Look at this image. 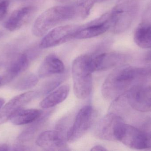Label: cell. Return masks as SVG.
Here are the masks:
<instances>
[{"label":"cell","mask_w":151,"mask_h":151,"mask_svg":"<svg viewBox=\"0 0 151 151\" xmlns=\"http://www.w3.org/2000/svg\"><path fill=\"white\" fill-rule=\"evenodd\" d=\"M56 1L58 2L59 3H63L67 2L71 0H55Z\"/></svg>","instance_id":"484cf974"},{"label":"cell","mask_w":151,"mask_h":151,"mask_svg":"<svg viewBox=\"0 0 151 151\" xmlns=\"http://www.w3.org/2000/svg\"><path fill=\"white\" fill-rule=\"evenodd\" d=\"M98 3L97 0H80L74 4L76 17L82 19L86 18L90 14L91 9L95 4Z\"/></svg>","instance_id":"ffe728a7"},{"label":"cell","mask_w":151,"mask_h":151,"mask_svg":"<svg viewBox=\"0 0 151 151\" xmlns=\"http://www.w3.org/2000/svg\"><path fill=\"white\" fill-rule=\"evenodd\" d=\"M93 56L83 55L75 59L72 64L73 91L76 96L81 99L87 98L92 89Z\"/></svg>","instance_id":"7a4b0ae2"},{"label":"cell","mask_w":151,"mask_h":151,"mask_svg":"<svg viewBox=\"0 0 151 151\" xmlns=\"http://www.w3.org/2000/svg\"><path fill=\"white\" fill-rule=\"evenodd\" d=\"M127 100L130 106L141 112L151 111V87L135 85L128 90Z\"/></svg>","instance_id":"ba28073f"},{"label":"cell","mask_w":151,"mask_h":151,"mask_svg":"<svg viewBox=\"0 0 151 151\" xmlns=\"http://www.w3.org/2000/svg\"><path fill=\"white\" fill-rule=\"evenodd\" d=\"M138 0H119L110 12L113 32L120 34L129 28L137 12Z\"/></svg>","instance_id":"277c9868"},{"label":"cell","mask_w":151,"mask_h":151,"mask_svg":"<svg viewBox=\"0 0 151 151\" xmlns=\"http://www.w3.org/2000/svg\"><path fill=\"white\" fill-rule=\"evenodd\" d=\"M41 115V112L37 109H21L14 113L9 120L13 125L22 126L36 121Z\"/></svg>","instance_id":"ac0fdd59"},{"label":"cell","mask_w":151,"mask_h":151,"mask_svg":"<svg viewBox=\"0 0 151 151\" xmlns=\"http://www.w3.org/2000/svg\"><path fill=\"white\" fill-rule=\"evenodd\" d=\"M69 91V85L65 84L61 86L43 99L40 106L43 109H48L61 103L67 98Z\"/></svg>","instance_id":"e0dca14e"},{"label":"cell","mask_w":151,"mask_h":151,"mask_svg":"<svg viewBox=\"0 0 151 151\" xmlns=\"http://www.w3.org/2000/svg\"><path fill=\"white\" fill-rule=\"evenodd\" d=\"M117 141L131 149H151V131H145L124 122L119 129Z\"/></svg>","instance_id":"5b68a950"},{"label":"cell","mask_w":151,"mask_h":151,"mask_svg":"<svg viewBox=\"0 0 151 151\" xmlns=\"http://www.w3.org/2000/svg\"><path fill=\"white\" fill-rule=\"evenodd\" d=\"M124 59V56L116 53H103L93 56L94 72L104 71L114 67L121 63Z\"/></svg>","instance_id":"9a60e30c"},{"label":"cell","mask_w":151,"mask_h":151,"mask_svg":"<svg viewBox=\"0 0 151 151\" xmlns=\"http://www.w3.org/2000/svg\"><path fill=\"white\" fill-rule=\"evenodd\" d=\"M111 27L110 12H107L87 25L81 26L75 39H86L103 34Z\"/></svg>","instance_id":"8fae6325"},{"label":"cell","mask_w":151,"mask_h":151,"mask_svg":"<svg viewBox=\"0 0 151 151\" xmlns=\"http://www.w3.org/2000/svg\"><path fill=\"white\" fill-rule=\"evenodd\" d=\"M104 147L101 146V145H96L91 148V151H106Z\"/></svg>","instance_id":"603a6c76"},{"label":"cell","mask_w":151,"mask_h":151,"mask_svg":"<svg viewBox=\"0 0 151 151\" xmlns=\"http://www.w3.org/2000/svg\"><path fill=\"white\" fill-rule=\"evenodd\" d=\"M107 1V0H97L98 3L104 1Z\"/></svg>","instance_id":"83f0119b"},{"label":"cell","mask_w":151,"mask_h":151,"mask_svg":"<svg viewBox=\"0 0 151 151\" xmlns=\"http://www.w3.org/2000/svg\"><path fill=\"white\" fill-rule=\"evenodd\" d=\"M39 95L37 91H29L16 96L7 103L0 111V125L4 124L19 110L23 109Z\"/></svg>","instance_id":"30bf717a"},{"label":"cell","mask_w":151,"mask_h":151,"mask_svg":"<svg viewBox=\"0 0 151 151\" xmlns=\"http://www.w3.org/2000/svg\"><path fill=\"white\" fill-rule=\"evenodd\" d=\"M64 71V64L61 59L55 55L50 54L44 59L40 66L38 75L40 78H44L63 73Z\"/></svg>","instance_id":"2e32d148"},{"label":"cell","mask_w":151,"mask_h":151,"mask_svg":"<svg viewBox=\"0 0 151 151\" xmlns=\"http://www.w3.org/2000/svg\"><path fill=\"white\" fill-rule=\"evenodd\" d=\"M3 35V33L2 32H0V38Z\"/></svg>","instance_id":"f1b7e54d"},{"label":"cell","mask_w":151,"mask_h":151,"mask_svg":"<svg viewBox=\"0 0 151 151\" xmlns=\"http://www.w3.org/2000/svg\"><path fill=\"white\" fill-rule=\"evenodd\" d=\"M66 140L67 137L62 130H47L39 135L36 144L47 150H62L66 148Z\"/></svg>","instance_id":"7c38bea8"},{"label":"cell","mask_w":151,"mask_h":151,"mask_svg":"<svg viewBox=\"0 0 151 151\" xmlns=\"http://www.w3.org/2000/svg\"><path fill=\"white\" fill-rule=\"evenodd\" d=\"M94 110L91 105H85L78 112L73 125L67 133V141L73 142L83 136L89 129L94 118Z\"/></svg>","instance_id":"52a82bcc"},{"label":"cell","mask_w":151,"mask_h":151,"mask_svg":"<svg viewBox=\"0 0 151 151\" xmlns=\"http://www.w3.org/2000/svg\"><path fill=\"white\" fill-rule=\"evenodd\" d=\"M145 59H146L147 61L151 62V51L147 54V55H146Z\"/></svg>","instance_id":"d4e9b609"},{"label":"cell","mask_w":151,"mask_h":151,"mask_svg":"<svg viewBox=\"0 0 151 151\" xmlns=\"http://www.w3.org/2000/svg\"><path fill=\"white\" fill-rule=\"evenodd\" d=\"M9 6L8 1H4L0 2V21L4 17L7 13Z\"/></svg>","instance_id":"7402d4cb"},{"label":"cell","mask_w":151,"mask_h":151,"mask_svg":"<svg viewBox=\"0 0 151 151\" xmlns=\"http://www.w3.org/2000/svg\"><path fill=\"white\" fill-rule=\"evenodd\" d=\"M124 121L115 113H109L103 117L96 125V134L102 140L117 141L118 130Z\"/></svg>","instance_id":"9c48e42d"},{"label":"cell","mask_w":151,"mask_h":151,"mask_svg":"<svg viewBox=\"0 0 151 151\" xmlns=\"http://www.w3.org/2000/svg\"><path fill=\"white\" fill-rule=\"evenodd\" d=\"M149 76H151V66L149 67Z\"/></svg>","instance_id":"4316f807"},{"label":"cell","mask_w":151,"mask_h":151,"mask_svg":"<svg viewBox=\"0 0 151 151\" xmlns=\"http://www.w3.org/2000/svg\"><path fill=\"white\" fill-rule=\"evenodd\" d=\"M39 79L36 75L33 73L25 74L21 77L14 85V88L19 90L30 89L36 86Z\"/></svg>","instance_id":"44dd1931"},{"label":"cell","mask_w":151,"mask_h":151,"mask_svg":"<svg viewBox=\"0 0 151 151\" xmlns=\"http://www.w3.org/2000/svg\"><path fill=\"white\" fill-rule=\"evenodd\" d=\"M75 17L74 5L54 6L36 19L32 27V33L37 37L43 36L57 25Z\"/></svg>","instance_id":"3957f363"},{"label":"cell","mask_w":151,"mask_h":151,"mask_svg":"<svg viewBox=\"0 0 151 151\" xmlns=\"http://www.w3.org/2000/svg\"><path fill=\"white\" fill-rule=\"evenodd\" d=\"M81 27L80 25H76L57 27L50 30L42 38L40 47L42 48H48L75 39L76 35Z\"/></svg>","instance_id":"8992f818"},{"label":"cell","mask_w":151,"mask_h":151,"mask_svg":"<svg viewBox=\"0 0 151 151\" xmlns=\"http://www.w3.org/2000/svg\"><path fill=\"white\" fill-rule=\"evenodd\" d=\"M136 44L143 48H151V24L142 23L137 28L134 35Z\"/></svg>","instance_id":"d6986e66"},{"label":"cell","mask_w":151,"mask_h":151,"mask_svg":"<svg viewBox=\"0 0 151 151\" xmlns=\"http://www.w3.org/2000/svg\"><path fill=\"white\" fill-rule=\"evenodd\" d=\"M146 67L121 66L112 72L102 85V94L107 99L116 98L138 77L147 76Z\"/></svg>","instance_id":"6da1fadb"},{"label":"cell","mask_w":151,"mask_h":151,"mask_svg":"<svg viewBox=\"0 0 151 151\" xmlns=\"http://www.w3.org/2000/svg\"><path fill=\"white\" fill-rule=\"evenodd\" d=\"M35 10V7L31 5L16 10L5 21L4 26L11 32L19 29L30 19Z\"/></svg>","instance_id":"5bb4252c"},{"label":"cell","mask_w":151,"mask_h":151,"mask_svg":"<svg viewBox=\"0 0 151 151\" xmlns=\"http://www.w3.org/2000/svg\"><path fill=\"white\" fill-rule=\"evenodd\" d=\"M10 150L9 145L5 144H0V151Z\"/></svg>","instance_id":"cb8c5ba5"},{"label":"cell","mask_w":151,"mask_h":151,"mask_svg":"<svg viewBox=\"0 0 151 151\" xmlns=\"http://www.w3.org/2000/svg\"><path fill=\"white\" fill-rule=\"evenodd\" d=\"M30 58L27 53L19 55L4 72L0 76V87L9 83L28 67Z\"/></svg>","instance_id":"4fadbf2b"}]
</instances>
